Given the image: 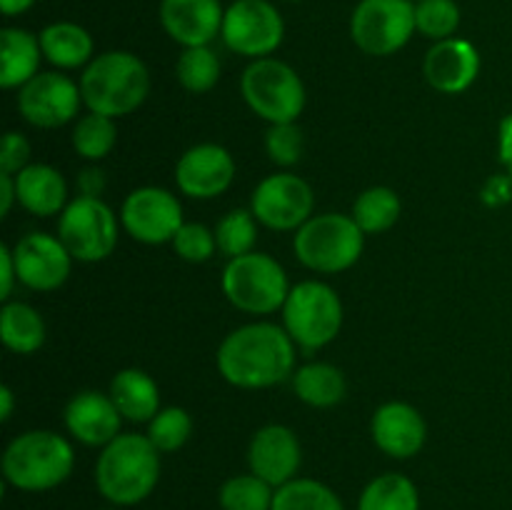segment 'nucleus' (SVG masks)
Segmentation results:
<instances>
[{
  "label": "nucleus",
  "instance_id": "nucleus-12",
  "mask_svg": "<svg viewBox=\"0 0 512 510\" xmlns=\"http://www.w3.org/2000/svg\"><path fill=\"white\" fill-rule=\"evenodd\" d=\"M313 188L295 173L268 175L253 190L250 210L270 230H298L313 218Z\"/></svg>",
  "mask_w": 512,
  "mask_h": 510
},
{
  "label": "nucleus",
  "instance_id": "nucleus-29",
  "mask_svg": "<svg viewBox=\"0 0 512 510\" xmlns=\"http://www.w3.org/2000/svg\"><path fill=\"white\" fill-rule=\"evenodd\" d=\"M400 195L393 188L375 185L363 190L353 203V220L363 233H385L393 228L400 218Z\"/></svg>",
  "mask_w": 512,
  "mask_h": 510
},
{
  "label": "nucleus",
  "instance_id": "nucleus-6",
  "mask_svg": "<svg viewBox=\"0 0 512 510\" xmlns=\"http://www.w3.org/2000/svg\"><path fill=\"white\" fill-rule=\"evenodd\" d=\"M283 328L300 348H325L343 328L340 295L320 280H303L293 285L283 305Z\"/></svg>",
  "mask_w": 512,
  "mask_h": 510
},
{
  "label": "nucleus",
  "instance_id": "nucleus-16",
  "mask_svg": "<svg viewBox=\"0 0 512 510\" xmlns=\"http://www.w3.org/2000/svg\"><path fill=\"white\" fill-rule=\"evenodd\" d=\"M235 178V160L223 145L200 143L180 155L175 165V183L180 193L198 200L218 198Z\"/></svg>",
  "mask_w": 512,
  "mask_h": 510
},
{
  "label": "nucleus",
  "instance_id": "nucleus-7",
  "mask_svg": "<svg viewBox=\"0 0 512 510\" xmlns=\"http://www.w3.org/2000/svg\"><path fill=\"white\" fill-rule=\"evenodd\" d=\"M223 293L238 310L268 315L283 310L290 285L283 265L268 253H248L230 258L223 270Z\"/></svg>",
  "mask_w": 512,
  "mask_h": 510
},
{
  "label": "nucleus",
  "instance_id": "nucleus-47",
  "mask_svg": "<svg viewBox=\"0 0 512 510\" xmlns=\"http://www.w3.org/2000/svg\"><path fill=\"white\" fill-rule=\"evenodd\" d=\"M285 3H300V0H285Z\"/></svg>",
  "mask_w": 512,
  "mask_h": 510
},
{
  "label": "nucleus",
  "instance_id": "nucleus-11",
  "mask_svg": "<svg viewBox=\"0 0 512 510\" xmlns=\"http://www.w3.org/2000/svg\"><path fill=\"white\" fill-rule=\"evenodd\" d=\"M220 38L245 58H268L285 38V20L270 0H233L225 8Z\"/></svg>",
  "mask_w": 512,
  "mask_h": 510
},
{
  "label": "nucleus",
  "instance_id": "nucleus-38",
  "mask_svg": "<svg viewBox=\"0 0 512 510\" xmlns=\"http://www.w3.org/2000/svg\"><path fill=\"white\" fill-rule=\"evenodd\" d=\"M173 248L188 263H205L218 250V240H215V233H210L205 225L183 223V228L175 233Z\"/></svg>",
  "mask_w": 512,
  "mask_h": 510
},
{
  "label": "nucleus",
  "instance_id": "nucleus-17",
  "mask_svg": "<svg viewBox=\"0 0 512 510\" xmlns=\"http://www.w3.org/2000/svg\"><path fill=\"white\" fill-rule=\"evenodd\" d=\"M300 460H303V450H300L298 435L285 425H265L250 440V473L263 478L273 488L295 480Z\"/></svg>",
  "mask_w": 512,
  "mask_h": 510
},
{
  "label": "nucleus",
  "instance_id": "nucleus-46",
  "mask_svg": "<svg viewBox=\"0 0 512 510\" xmlns=\"http://www.w3.org/2000/svg\"><path fill=\"white\" fill-rule=\"evenodd\" d=\"M13 405V390H10L8 385H3V388H0V420H3V423H8V420L13 418Z\"/></svg>",
  "mask_w": 512,
  "mask_h": 510
},
{
  "label": "nucleus",
  "instance_id": "nucleus-13",
  "mask_svg": "<svg viewBox=\"0 0 512 510\" xmlns=\"http://www.w3.org/2000/svg\"><path fill=\"white\" fill-rule=\"evenodd\" d=\"M125 233L145 245L173 243L175 233L183 228V205L173 193L163 188H138L125 198L120 210Z\"/></svg>",
  "mask_w": 512,
  "mask_h": 510
},
{
  "label": "nucleus",
  "instance_id": "nucleus-8",
  "mask_svg": "<svg viewBox=\"0 0 512 510\" xmlns=\"http://www.w3.org/2000/svg\"><path fill=\"white\" fill-rule=\"evenodd\" d=\"M240 90L248 108L270 125L295 123L305 110L303 80L283 60H253L240 78Z\"/></svg>",
  "mask_w": 512,
  "mask_h": 510
},
{
  "label": "nucleus",
  "instance_id": "nucleus-27",
  "mask_svg": "<svg viewBox=\"0 0 512 510\" xmlns=\"http://www.w3.org/2000/svg\"><path fill=\"white\" fill-rule=\"evenodd\" d=\"M293 388L303 403L313 408H333L345 398L343 370L330 363H305L293 373Z\"/></svg>",
  "mask_w": 512,
  "mask_h": 510
},
{
  "label": "nucleus",
  "instance_id": "nucleus-21",
  "mask_svg": "<svg viewBox=\"0 0 512 510\" xmlns=\"http://www.w3.org/2000/svg\"><path fill=\"white\" fill-rule=\"evenodd\" d=\"M425 80L440 93H463L480 75V53L470 40H438L423 63Z\"/></svg>",
  "mask_w": 512,
  "mask_h": 510
},
{
  "label": "nucleus",
  "instance_id": "nucleus-35",
  "mask_svg": "<svg viewBox=\"0 0 512 510\" xmlns=\"http://www.w3.org/2000/svg\"><path fill=\"white\" fill-rule=\"evenodd\" d=\"M415 28L435 43L453 38L460 28V5L455 0H420L415 3Z\"/></svg>",
  "mask_w": 512,
  "mask_h": 510
},
{
  "label": "nucleus",
  "instance_id": "nucleus-25",
  "mask_svg": "<svg viewBox=\"0 0 512 510\" xmlns=\"http://www.w3.org/2000/svg\"><path fill=\"white\" fill-rule=\"evenodd\" d=\"M38 38L45 60H50L55 68L75 70L93 60V38L83 25L60 20V23L45 25Z\"/></svg>",
  "mask_w": 512,
  "mask_h": 510
},
{
  "label": "nucleus",
  "instance_id": "nucleus-40",
  "mask_svg": "<svg viewBox=\"0 0 512 510\" xmlns=\"http://www.w3.org/2000/svg\"><path fill=\"white\" fill-rule=\"evenodd\" d=\"M15 283H18V270H15L13 250L0 248V300H8L13 295Z\"/></svg>",
  "mask_w": 512,
  "mask_h": 510
},
{
  "label": "nucleus",
  "instance_id": "nucleus-9",
  "mask_svg": "<svg viewBox=\"0 0 512 510\" xmlns=\"http://www.w3.org/2000/svg\"><path fill=\"white\" fill-rule=\"evenodd\" d=\"M58 238L80 263H100L118 245V218L100 198L70 200L60 213Z\"/></svg>",
  "mask_w": 512,
  "mask_h": 510
},
{
  "label": "nucleus",
  "instance_id": "nucleus-5",
  "mask_svg": "<svg viewBox=\"0 0 512 510\" xmlns=\"http://www.w3.org/2000/svg\"><path fill=\"white\" fill-rule=\"evenodd\" d=\"M295 255L315 273H343L353 268L365 248V233L353 215H313L295 230Z\"/></svg>",
  "mask_w": 512,
  "mask_h": 510
},
{
  "label": "nucleus",
  "instance_id": "nucleus-34",
  "mask_svg": "<svg viewBox=\"0 0 512 510\" xmlns=\"http://www.w3.org/2000/svg\"><path fill=\"white\" fill-rule=\"evenodd\" d=\"M215 240L218 250L228 258H240V255L253 253L255 240H258V218L253 210L235 208L215 225Z\"/></svg>",
  "mask_w": 512,
  "mask_h": 510
},
{
  "label": "nucleus",
  "instance_id": "nucleus-42",
  "mask_svg": "<svg viewBox=\"0 0 512 510\" xmlns=\"http://www.w3.org/2000/svg\"><path fill=\"white\" fill-rule=\"evenodd\" d=\"M510 195H512V183H510V178H505V175H498V178L490 180L483 190V200L488 205L508 203Z\"/></svg>",
  "mask_w": 512,
  "mask_h": 510
},
{
  "label": "nucleus",
  "instance_id": "nucleus-28",
  "mask_svg": "<svg viewBox=\"0 0 512 510\" xmlns=\"http://www.w3.org/2000/svg\"><path fill=\"white\" fill-rule=\"evenodd\" d=\"M358 510H420L418 488L400 473L378 475L365 485Z\"/></svg>",
  "mask_w": 512,
  "mask_h": 510
},
{
  "label": "nucleus",
  "instance_id": "nucleus-26",
  "mask_svg": "<svg viewBox=\"0 0 512 510\" xmlns=\"http://www.w3.org/2000/svg\"><path fill=\"white\" fill-rule=\"evenodd\" d=\"M0 338L13 353L30 355L45 343V323L33 305L8 300L0 310Z\"/></svg>",
  "mask_w": 512,
  "mask_h": 510
},
{
  "label": "nucleus",
  "instance_id": "nucleus-4",
  "mask_svg": "<svg viewBox=\"0 0 512 510\" xmlns=\"http://www.w3.org/2000/svg\"><path fill=\"white\" fill-rule=\"evenodd\" d=\"M75 465L73 448L53 430H28L10 440L3 453V478L25 493L58 488L70 478Z\"/></svg>",
  "mask_w": 512,
  "mask_h": 510
},
{
  "label": "nucleus",
  "instance_id": "nucleus-3",
  "mask_svg": "<svg viewBox=\"0 0 512 510\" xmlns=\"http://www.w3.org/2000/svg\"><path fill=\"white\" fill-rule=\"evenodd\" d=\"M80 93L90 113L123 118L138 110L148 98V68L128 50H108L85 65L80 75Z\"/></svg>",
  "mask_w": 512,
  "mask_h": 510
},
{
  "label": "nucleus",
  "instance_id": "nucleus-39",
  "mask_svg": "<svg viewBox=\"0 0 512 510\" xmlns=\"http://www.w3.org/2000/svg\"><path fill=\"white\" fill-rule=\"evenodd\" d=\"M30 160V143L25 140V135L15 133H5L3 138V150H0V173L8 175H18L20 170L28 168Z\"/></svg>",
  "mask_w": 512,
  "mask_h": 510
},
{
  "label": "nucleus",
  "instance_id": "nucleus-24",
  "mask_svg": "<svg viewBox=\"0 0 512 510\" xmlns=\"http://www.w3.org/2000/svg\"><path fill=\"white\" fill-rule=\"evenodd\" d=\"M108 395L120 415L133 423H150L160 413V388L145 370L125 368L115 373Z\"/></svg>",
  "mask_w": 512,
  "mask_h": 510
},
{
  "label": "nucleus",
  "instance_id": "nucleus-20",
  "mask_svg": "<svg viewBox=\"0 0 512 510\" xmlns=\"http://www.w3.org/2000/svg\"><path fill=\"white\" fill-rule=\"evenodd\" d=\"M120 423H123V415L118 405L110 395L98 393V390H83L65 405V428L75 440L90 448H105L113 443L120 435Z\"/></svg>",
  "mask_w": 512,
  "mask_h": 510
},
{
  "label": "nucleus",
  "instance_id": "nucleus-19",
  "mask_svg": "<svg viewBox=\"0 0 512 510\" xmlns=\"http://www.w3.org/2000/svg\"><path fill=\"white\" fill-rule=\"evenodd\" d=\"M370 433H373L375 445L385 455L405 460L423 450L425 440H428V425L418 408L393 400L375 410L373 420H370Z\"/></svg>",
  "mask_w": 512,
  "mask_h": 510
},
{
  "label": "nucleus",
  "instance_id": "nucleus-15",
  "mask_svg": "<svg viewBox=\"0 0 512 510\" xmlns=\"http://www.w3.org/2000/svg\"><path fill=\"white\" fill-rule=\"evenodd\" d=\"M18 283L30 290H55L68 280L73 255L63 240L48 233H28L13 245Z\"/></svg>",
  "mask_w": 512,
  "mask_h": 510
},
{
  "label": "nucleus",
  "instance_id": "nucleus-49",
  "mask_svg": "<svg viewBox=\"0 0 512 510\" xmlns=\"http://www.w3.org/2000/svg\"><path fill=\"white\" fill-rule=\"evenodd\" d=\"M105 510H115V508H105Z\"/></svg>",
  "mask_w": 512,
  "mask_h": 510
},
{
  "label": "nucleus",
  "instance_id": "nucleus-43",
  "mask_svg": "<svg viewBox=\"0 0 512 510\" xmlns=\"http://www.w3.org/2000/svg\"><path fill=\"white\" fill-rule=\"evenodd\" d=\"M13 203H18V188H15V175L0 173V213H10Z\"/></svg>",
  "mask_w": 512,
  "mask_h": 510
},
{
  "label": "nucleus",
  "instance_id": "nucleus-2",
  "mask_svg": "<svg viewBox=\"0 0 512 510\" xmlns=\"http://www.w3.org/2000/svg\"><path fill=\"white\" fill-rule=\"evenodd\" d=\"M160 480V450L148 435L120 433L100 450L95 485L115 505H135L148 498Z\"/></svg>",
  "mask_w": 512,
  "mask_h": 510
},
{
  "label": "nucleus",
  "instance_id": "nucleus-1",
  "mask_svg": "<svg viewBox=\"0 0 512 510\" xmlns=\"http://www.w3.org/2000/svg\"><path fill=\"white\" fill-rule=\"evenodd\" d=\"M218 370L243 390L273 388L295 373V343L275 323H248L228 335L218 348Z\"/></svg>",
  "mask_w": 512,
  "mask_h": 510
},
{
  "label": "nucleus",
  "instance_id": "nucleus-32",
  "mask_svg": "<svg viewBox=\"0 0 512 510\" xmlns=\"http://www.w3.org/2000/svg\"><path fill=\"white\" fill-rule=\"evenodd\" d=\"M115 140H118V128L115 118L108 115L88 113L73 128V148L85 160L108 158L110 150L115 148Z\"/></svg>",
  "mask_w": 512,
  "mask_h": 510
},
{
  "label": "nucleus",
  "instance_id": "nucleus-45",
  "mask_svg": "<svg viewBox=\"0 0 512 510\" xmlns=\"http://www.w3.org/2000/svg\"><path fill=\"white\" fill-rule=\"evenodd\" d=\"M33 5L35 0H0V10H3V15H8V18L25 13V10H30Z\"/></svg>",
  "mask_w": 512,
  "mask_h": 510
},
{
  "label": "nucleus",
  "instance_id": "nucleus-30",
  "mask_svg": "<svg viewBox=\"0 0 512 510\" xmlns=\"http://www.w3.org/2000/svg\"><path fill=\"white\" fill-rule=\"evenodd\" d=\"M273 510H345L328 485L310 478H295L275 490Z\"/></svg>",
  "mask_w": 512,
  "mask_h": 510
},
{
  "label": "nucleus",
  "instance_id": "nucleus-33",
  "mask_svg": "<svg viewBox=\"0 0 512 510\" xmlns=\"http://www.w3.org/2000/svg\"><path fill=\"white\" fill-rule=\"evenodd\" d=\"M273 485L265 483L255 473L233 475L220 488V508L223 510H273Z\"/></svg>",
  "mask_w": 512,
  "mask_h": 510
},
{
  "label": "nucleus",
  "instance_id": "nucleus-31",
  "mask_svg": "<svg viewBox=\"0 0 512 510\" xmlns=\"http://www.w3.org/2000/svg\"><path fill=\"white\" fill-rule=\"evenodd\" d=\"M178 83L190 93H208L220 80V60L210 45L185 48L175 63Z\"/></svg>",
  "mask_w": 512,
  "mask_h": 510
},
{
  "label": "nucleus",
  "instance_id": "nucleus-14",
  "mask_svg": "<svg viewBox=\"0 0 512 510\" xmlns=\"http://www.w3.org/2000/svg\"><path fill=\"white\" fill-rule=\"evenodd\" d=\"M80 85L63 73H38L20 88L18 110L35 128H60L78 115Z\"/></svg>",
  "mask_w": 512,
  "mask_h": 510
},
{
  "label": "nucleus",
  "instance_id": "nucleus-10",
  "mask_svg": "<svg viewBox=\"0 0 512 510\" xmlns=\"http://www.w3.org/2000/svg\"><path fill=\"white\" fill-rule=\"evenodd\" d=\"M415 30V3L410 0H360L350 15V38L375 58L398 53Z\"/></svg>",
  "mask_w": 512,
  "mask_h": 510
},
{
  "label": "nucleus",
  "instance_id": "nucleus-37",
  "mask_svg": "<svg viewBox=\"0 0 512 510\" xmlns=\"http://www.w3.org/2000/svg\"><path fill=\"white\" fill-rule=\"evenodd\" d=\"M265 150L280 168H290L303 158V130L295 123H275L265 133Z\"/></svg>",
  "mask_w": 512,
  "mask_h": 510
},
{
  "label": "nucleus",
  "instance_id": "nucleus-48",
  "mask_svg": "<svg viewBox=\"0 0 512 510\" xmlns=\"http://www.w3.org/2000/svg\"><path fill=\"white\" fill-rule=\"evenodd\" d=\"M410 3H420V0H410Z\"/></svg>",
  "mask_w": 512,
  "mask_h": 510
},
{
  "label": "nucleus",
  "instance_id": "nucleus-36",
  "mask_svg": "<svg viewBox=\"0 0 512 510\" xmlns=\"http://www.w3.org/2000/svg\"><path fill=\"white\" fill-rule=\"evenodd\" d=\"M193 433V420L183 408H163L148 423V438L160 453H175L183 448Z\"/></svg>",
  "mask_w": 512,
  "mask_h": 510
},
{
  "label": "nucleus",
  "instance_id": "nucleus-41",
  "mask_svg": "<svg viewBox=\"0 0 512 510\" xmlns=\"http://www.w3.org/2000/svg\"><path fill=\"white\" fill-rule=\"evenodd\" d=\"M78 190L85 198H100L105 190V173L100 168H85L78 173Z\"/></svg>",
  "mask_w": 512,
  "mask_h": 510
},
{
  "label": "nucleus",
  "instance_id": "nucleus-22",
  "mask_svg": "<svg viewBox=\"0 0 512 510\" xmlns=\"http://www.w3.org/2000/svg\"><path fill=\"white\" fill-rule=\"evenodd\" d=\"M18 203L38 218L63 213L68 205V183L53 165L33 163L15 175Z\"/></svg>",
  "mask_w": 512,
  "mask_h": 510
},
{
  "label": "nucleus",
  "instance_id": "nucleus-23",
  "mask_svg": "<svg viewBox=\"0 0 512 510\" xmlns=\"http://www.w3.org/2000/svg\"><path fill=\"white\" fill-rule=\"evenodd\" d=\"M40 58H45L40 38L23 28H3L0 33V85L5 90L23 88L28 80L38 75Z\"/></svg>",
  "mask_w": 512,
  "mask_h": 510
},
{
  "label": "nucleus",
  "instance_id": "nucleus-18",
  "mask_svg": "<svg viewBox=\"0 0 512 510\" xmlns=\"http://www.w3.org/2000/svg\"><path fill=\"white\" fill-rule=\"evenodd\" d=\"M160 25L183 48L210 45L223 30L220 0H160Z\"/></svg>",
  "mask_w": 512,
  "mask_h": 510
},
{
  "label": "nucleus",
  "instance_id": "nucleus-44",
  "mask_svg": "<svg viewBox=\"0 0 512 510\" xmlns=\"http://www.w3.org/2000/svg\"><path fill=\"white\" fill-rule=\"evenodd\" d=\"M498 148H500V160H503L505 168L512 173V113L503 120V123H500Z\"/></svg>",
  "mask_w": 512,
  "mask_h": 510
}]
</instances>
